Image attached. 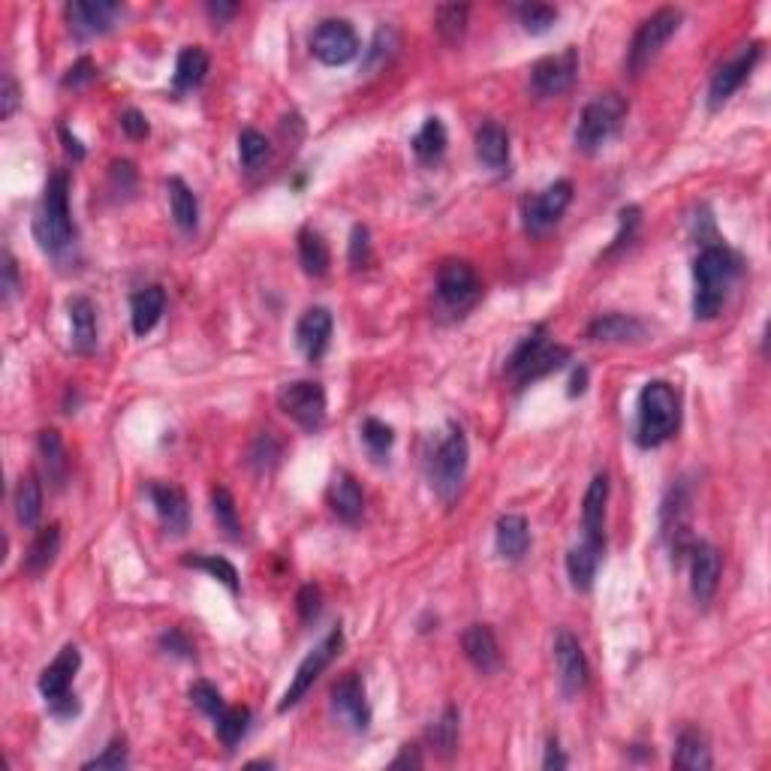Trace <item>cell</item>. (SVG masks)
<instances>
[{
	"label": "cell",
	"mask_w": 771,
	"mask_h": 771,
	"mask_svg": "<svg viewBox=\"0 0 771 771\" xmlns=\"http://www.w3.org/2000/svg\"><path fill=\"white\" fill-rule=\"evenodd\" d=\"M738 275V256L726 244H705L693 263V314L696 320H714L726 302V293Z\"/></svg>",
	"instance_id": "cell-1"
},
{
	"label": "cell",
	"mask_w": 771,
	"mask_h": 771,
	"mask_svg": "<svg viewBox=\"0 0 771 771\" xmlns=\"http://www.w3.org/2000/svg\"><path fill=\"white\" fill-rule=\"evenodd\" d=\"M34 235L40 247L52 256L64 253L73 244V217H70V178L67 172H52L46 181L37 217H34Z\"/></svg>",
	"instance_id": "cell-2"
},
{
	"label": "cell",
	"mask_w": 771,
	"mask_h": 771,
	"mask_svg": "<svg viewBox=\"0 0 771 771\" xmlns=\"http://www.w3.org/2000/svg\"><path fill=\"white\" fill-rule=\"evenodd\" d=\"M681 422V404L675 389L666 380L645 383L639 395V425H636V443L651 449L666 443Z\"/></svg>",
	"instance_id": "cell-3"
},
{
	"label": "cell",
	"mask_w": 771,
	"mask_h": 771,
	"mask_svg": "<svg viewBox=\"0 0 771 771\" xmlns=\"http://www.w3.org/2000/svg\"><path fill=\"white\" fill-rule=\"evenodd\" d=\"M624 118H627V100L621 94H603L591 100L576 127V148L585 154L600 151L621 130Z\"/></svg>",
	"instance_id": "cell-4"
},
{
	"label": "cell",
	"mask_w": 771,
	"mask_h": 771,
	"mask_svg": "<svg viewBox=\"0 0 771 771\" xmlns=\"http://www.w3.org/2000/svg\"><path fill=\"white\" fill-rule=\"evenodd\" d=\"M467 461H470V449H467V437L458 425H449L446 437L437 443L434 455H431V485L443 500H452L467 476Z\"/></svg>",
	"instance_id": "cell-5"
},
{
	"label": "cell",
	"mask_w": 771,
	"mask_h": 771,
	"mask_svg": "<svg viewBox=\"0 0 771 771\" xmlns=\"http://www.w3.org/2000/svg\"><path fill=\"white\" fill-rule=\"evenodd\" d=\"M681 19H684L681 10L663 7L639 25L636 37L630 43V52H627V73L630 76H639L651 67V61L663 52V46L678 34Z\"/></svg>",
	"instance_id": "cell-6"
},
{
	"label": "cell",
	"mask_w": 771,
	"mask_h": 771,
	"mask_svg": "<svg viewBox=\"0 0 771 771\" xmlns=\"http://www.w3.org/2000/svg\"><path fill=\"white\" fill-rule=\"evenodd\" d=\"M79 666H82L79 648L67 645V648H61V654L40 675V693L58 717H70V714L79 711L76 696H70V687H73V678H76Z\"/></svg>",
	"instance_id": "cell-7"
},
{
	"label": "cell",
	"mask_w": 771,
	"mask_h": 771,
	"mask_svg": "<svg viewBox=\"0 0 771 771\" xmlns=\"http://www.w3.org/2000/svg\"><path fill=\"white\" fill-rule=\"evenodd\" d=\"M281 410L305 431H317L326 422V389L317 380H293L278 392Z\"/></svg>",
	"instance_id": "cell-8"
},
{
	"label": "cell",
	"mask_w": 771,
	"mask_h": 771,
	"mask_svg": "<svg viewBox=\"0 0 771 771\" xmlns=\"http://www.w3.org/2000/svg\"><path fill=\"white\" fill-rule=\"evenodd\" d=\"M341 648H344V630L335 627V630L299 663V669H296V675H293V681H290V687H287V693H284V699H281V705H278V711H290L293 705H299V702L305 699V693L314 687V681L326 672V666L338 657Z\"/></svg>",
	"instance_id": "cell-9"
},
{
	"label": "cell",
	"mask_w": 771,
	"mask_h": 771,
	"mask_svg": "<svg viewBox=\"0 0 771 771\" xmlns=\"http://www.w3.org/2000/svg\"><path fill=\"white\" fill-rule=\"evenodd\" d=\"M579 76V49L567 46L564 52L558 55H549V58H540L534 67H531V94L540 97V100H549V97H561L573 88Z\"/></svg>",
	"instance_id": "cell-10"
},
{
	"label": "cell",
	"mask_w": 771,
	"mask_h": 771,
	"mask_svg": "<svg viewBox=\"0 0 771 771\" xmlns=\"http://www.w3.org/2000/svg\"><path fill=\"white\" fill-rule=\"evenodd\" d=\"M311 52L326 67L350 64L359 55V34L347 19H326L311 37Z\"/></svg>",
	"instance_id": "cell-11"
},
{
	"label": "cell",
	"mask_w": 771,
	"mask_h": 771,
	"mask_svg": "<svg viewBox=\"0 0 771 771\" xmlns=\"http://www.w3.org/2000/svg\"><path fill=\"white\" fill-rule=\"evenodd\" d=\"M570 202H573V181L561 178V181L549 184L546 190H540L537 196H531L525 202V229L531 235L549 232L564 217Z\"/></svg>",
	"instance_id": "cell-12"
},
{
	"label": "cell",
	"mask_w": 771,
	"mask_h": 771,
	"mask_svg": "<svg viewBox=\"0 0 771 771\" xmlns=\"http://www.w3.org/2000/svg\"><path fill=\"white\" fill-rule=\"evenodd\" d=\"M332 711L356 732H365L371 726V705H368L365 681L359 672H347L332 687Z\"/></svg>",
	"instance_id": "cell-13"
},
{
	"label": "cell",
	"mask_w": 771,
	"mask_h": 771,
	"mask_svg": "<svg viewBox=\"0 0 771 771\" xmlns=\"http://www.w3.org/2000/svg\"><path fill=\"white\" fill-rule=\"evenodd\" d=\"M121 13L124 7L115 0H73L67 4V22L79 37H100L112 31Z\"/></svg>",
	"instance_id": "cell-14"
},
{
	"label": "cell",
	"mask_w": 771,
	"mask_h": 771,
	"mask_svg": "<svg viewBox=\"0 0 771 771\" xmlns=\"http://www.w3.org/2000/svg\"><path fill=\"white\" fill-rule=\"evenodd\" d=\"M437 293L449 308H467L479 299V278L476 269L464 260H449L437 272Z\"/></svg>",
	"instance_id": "cell-15"
},
{
	"label": "cell",
	"mask_w": 771,
	"mask_h": 771,
	"mask_svg": "<svg viewBox=\"0 0 771 771\" xmlns=\"http://www.w3.org/2000/svg\"><path fill=\"white\" fill-rule=\"evenodd\" d=\"M555 663H558L561 690L567 696H576L588 687V660H585L582 642L570 630H558L555 636Z\"/></svg>",
	"instance_id": "cell-16"
},
{
	"label": "cell",
	"mask_w": 771,
	"mask_h": 771,
	"mask_svg": "<svg viewBox=\"0 0 771 771\" xmlns=\"http://www.w3.org/2000/svg\"><path fill=\"white\" fill-rule=\"evenodd\" d=\"M759 55H762V46H759V43H750L738 58H732L729 64H723V67L714 73L711 88H708V106H711V109H720V106L741 88V82H744V79L750 76V70L756 67Z\"/></svg>",
	"instance_id": "cell-17"
},
{
	"label": "cell",
	"mask_w": 771,
	"mask_h": 771,
	"mask_svg": "<svg viewBox=\"0 0 771 771\" xmlns=\"http://www.w3.org/2000/svg\"><path fill=\"white\" fill-rule=\"evenodd\" d=\"M148 497L157 509V516L163 522L166 531L172 534H184L187 522H190V506H187V494L172 485V482H151L148 485Z\"/></svg>",
	"instance_id": "cell-18"
},
{
	"label": "cell",
	"mask_w": 771,
	"mask_h": 771,
	"mask_svg": "<svg viewBox=\"0 0 771 771\" xmlns=\"http://www.w3.org/2000/svg\"><path fill=\"white\" fill-rule=\"evenodd\" d=\"M332 314L329 308H308L296 326V344L305 353L308 362H320L323 353L329 350V338H332Z\"/></svg>",
	"instance_id": "cell-19"
},
{
	"label": "cell",
	"mask_w": 771,
	"mask_h": 771,
	"mask_svg": "<svg viewBox=\"0 0 771 771\" xmlns=\"http://www.w3.org/2000/svg\"><path fill=\"white\" fill-rule=\"evenodd\" d=\"M720 552L708 543L696 546L693 549V558H690V591L696 597V603H711V597L717 594V585H720Z\"/></svg>",
	"instance_id": "cell-20"
},
{
	"label": "cell",
	"mask_w": 771,
	"mask_h": 771,
	"mask_svg": "<svg viewBox=\"0 0 771 771\" xmlns=\"http://www.w3.org/2000/svg\"><path fill=\"white\" fill-rule=\"evenodd\" d=\"M606 503H609V476L597 473L585 491V503H582V525H585V540L606 549V537H603V519H606Z\"/></svg>",
	"instance_id": "cell-21"
},
{
	"label": "cell",
	"mask_w": 771,
	"mask_h": 771,
	"mask_svg": "<svg viewBox=\"0 0 771 771\" xmlns=\"http://www.w3.org/2000/svg\"><path fill=\"white\" fill-rule=\"evenodd\" d=\"M461 648H464V657L485 675L500 666V648H497L494 630L485 624H470L461 636Z\"/></svg>",
	"instance_id": "cell-22"
},
{
	"label": "cell",
	"mask_w": 771,
	"mask_h": 771,
	"mask_svg": "<svg viewBox=\"0 0 771 771\" xmlns=\"http://www.w3.org/2000/svg\"><path fill=\"white\" fill-rule=\"evenodd\" d=\"M494 543L500 558L506 561H522L531 549V528L525 516H500L494 528Z\"/></svg>",
	"instance_id": "cell-23"
},
{
	"label": "cell",
	"mask_w": 771,
	"mask_h": 771,
	"mask_svg": "<svg viewBox=\"0 0 771 771\" xmlns=\"http://www.w3.org/2000/svg\"><path fill=\"white\" fill-rule=\"evenodd\" d=\"M329 503H332L335 516H338L341 522H350V525H353V522L362 516L365 494H362V488H359V482H356L353 473H347V470L335 473V479H332V485H329Z\"/></svg>",
	"instance_id": "cell-24"
},
{
	"label": "cell",
	"mask_w": 771,
	"mask_h": 771,
	"mask_svg": "<svg viewBox=\"0 0 771 771\" xmlns=\"http://www.w3.org/2000/svg\"><path fill=\"white\" fill-rule=\"evenodd\" d=\"M672 765H675V768H687V771H708V768L714 765L711 747H708V738H705L702 729H696V726L681 729V735H678V741H675Z\"/></svg>",
	"instance_id": "cell-25"
},
{
	"label": "cell",
	"mask_w": 771,
	"mask_h": 771,
	"mask_svg": "<svg viewBox=\"0 0 771 771\" xmlns=\"http://www.w3.org/2000/svg\"><path fill=\"white\" fill-rule=\"evenodd\" d=\"M476 157L485 169L503 172L509 166V136L497 121H488L476 133Z\"/></svg>",
	"instance_id": "cell-26"
},
{
	"label": "cell",
	"mask_w": 771,
	"mask_h": 771,
	"mask_svg": "<svg viewBox=\"0 0 771 771\" xmlns=\"http://www.w3.org/2000/svg\"><path fill=\"white\" fill-rule=\"evenodd\" d=\"M166 311V293L163 287H145L133 296L130 302V320H133V332L139 338H145L163 317Z\"/></svg>",
	"instance_id": "cell-27"
},
{
	"label": "cell",
	"mask_w": 771,
	"mask_h": 771,
	"mask_svg": "<svg viewBox=\"0 0 771 771\" xmlns=\"http://www.w3.org/2000/svg\"><path fill=\"white\" fill-rule=\"evenodd\" d=\"M58 552H61V528H58V525H49V528H43V531L34 537V543H31V549H28V555H25L22 570H25L28 576H34V579H40V576L55 564Z\"/></svg>",
	"instance_id": "cell-28"
},
{
	"label": "cell",
	"mask_w": 771,
	"mask_h": 771,
	"mask_svg": "<svg viewBox=\"0 0 771 771\" xmlns=\"http://www.w3.org/2000/svg\"><path fill=\"white\" fill-rule=\"evenodd\" d=\"M600 555H603V549L594 546V543H588V540L570 549V555H567V573H570V585H573L576 591H582V594L591 591L594 576H597V567H600Z\"/></svg>",
	"instance_id": "cell-29"
},
{
	"label": "cell",
	"mask_w": 771,
	"mask_h": 771,
	"mask_svg": "<svg viewBox=\"0 0 771 771\" xmlns=\"http://www.w3.org/2000/svg\"><path fill=\"white\" fill-rule=\"evenodd\" d=\"M299 263H302L305 275H311V278H323L332 266V253H329L326 238L311 226H305L299 232Z\"/></svg>",
	"instance_id": "cell-30"
},
{
	"label": "cell",
	"mask_w": 771,
	"mask_h": 771,
	"mask_svg": "<svg viewBox=\"0 0 771 771\" xmlns=\"http://www.w3.org/2000/svg\"><path fill=\"white\" fill-rule=\"evenodd\" d=\"M645 335V326L642 320L636 317H627V314H606V317H597L591 326H588V338L594 341H636Z\"/></svg>",
	"instance_id": "cell-31"
},
{
	"label": "cell",
	"mask_w": 771,
	"mask_h": 771,
	"mask_svg": "<svg viewBox=\"0 0 771 771\" xmlns=\"http://www.w3.org/2000/svg\"><path fill=\"white\" fill-rule=\"evenodd\" d=\"M70 323H73V347L79 353H91L97 347V311L91 299L79 296L70 302Z\"/></svg>",
	"instance_id": "cell-32"
},
{
	"label": "cell",
	"mask_w": 771,
	"mask_h": 771,
	"mask_svg": "<svg viewBox=\"0 0 771 771\" xmlns=\"http://www.w3.org/2000/svg\"><path fill=\"white\" fill-rule=\"evenodd\" d=\"M13 506H16L19 525L34 528V525L40 522V516H43V488H40V479H37V476H22V479H19Z\"/></svg>",
	"instance_id": "cell-33"
},
{
	"label": "cell",
	"mask_w": 771,
	"mask_h": 771,
	"mask_svg": "<svg viewBox=\"0 0 771 771\" xmlns=\"http://www.w3.org/2000/svg\"><path fill=\"white\" fill-rule=\"evenodd\" d=\"M564 362H570V350H567V347H549V344H546L531 362H525L516 374H512V380H516L519 386H528V383H534V380H540V377H546V374L564 368Z\"/></svg>",
	"instance_id": "cell-34"
},
{
	"label": "cell",
	"mask_w": 771,
	"mask_h": 771,
	"mask_svg": "<svg viewBox=\"0 0 771 771\" xmlns=\"http://www.w3.org/2000/svg\"><path fill=\"white\" fill-rule=\"evenodd\" d=\"M208 73V55L199 46H187L181 49L178 61H175V91H193L202 85Z\"/></svg>",
	"instance_id": "cell-35"
},
{
	"label": "cell",
	"mask_w": 771,
	"mask_h": 771,
	"mask_svg": "<svg viewBox=\"0 0 771 771\" xmlns=\"http://www.w3.org/2000/svg\"><path fill=\"white\" fill-rule=\"evenodd\" d=\"M169 205H172V217H175L178 229L193 232L199 223V202L181 178H169Z\"/></svg>",
	"instance_id": "cell-36"
},
{
	"label": "cell",
	"mask_w": 771,
	"mask_h": 771,
	"mask_svg": "<svg viewBox=\"0 0 771 771\" xmlns=\"http://www.w3.org/2000/svg\"><path fill=\"white\" fill-rule=\"evenodd\" d=\"M40 455H43V464H46V476L49 482H55V488L64 485L67 479V452H64V440L55 428H46L40 431Z\"/></svg>",
	"instance_id": "cell-37"
},
{
	"label": "cell",
	"mask_w": 771,
	"mask_h": 771,
	"mask_svg": "<svg viewBox=\"0 0 771 771\" xmlns=\"http://www.w3.org/2000/svg\"><path fill=\"white\" fill-rule=\"evenodd\" d=\"M446 142H449V136H446L443 121H440V118H425L422 130L413 136V154H416L422 163H434V160L443 157Z\"/></svg>",
	"instance_id": "cell-38"
},
{
	"label": "cell",
	"mask_w": 771,
	"mask_h": 771,
	"mask_svg": "<svg viewBox=\"0 0 771 771\" xmlns=\"http://www.w3.org/2000/svg\"><path fill=\"white\" fill-rule=\"evenodd\" d=\"M211 512H214L217 528L229 540H241V522H238V509H235V500H232L229 488H223V485L211 488Z\"/></svg>",
	"instance_id": "cell-39"
},
{
	"label": "cell",
	"mask_w": 771,
	"mask_h": 771,
	"mask_svg": "<svg viewBox=\"0 0 771 771\" xmlns=\"http://www.w3.org/2000/svg\"><path fill=\"white\" fill-rule=\"evenodd\" d=\"M467 16H470V7L464 4H446L437 10V34L443 43L449 46H458L464 40V31H467Z\"/></svg>",
	"instance_id": "cell-40"
},
{
	"label": "cell",
	"mask_w": 771,
	"mask_h": 771,
	"mask_svg": "<svg viewBox=\"0 0 771 771\" xmlns=\"http://www.w3.org/2000/svg\"><path fill=\"white\" fill-rule=\"evenodd\" d=\"M184 567H193V570H205L211 579H217L229 594H238V570L220 558V555H193V558H184Z\"/></svg>",
	"instance_id": "cell-41"
},
{
	"label": "cell",
	"mask_w": 771,
	"mask_h": 771,
	"mask_svg": "<svg viewBox=\"0 0 771 771\" xmlns=\"http://www.w3.org/2000/svg\"><path fill=\"white\" fill-rule=\"evenodd\" d=\"M214 729H217V738L223 741V747H235L244 735H247V726H250V708H223L217 717H214Z\"/></svg>",
	"instance_id": "cell-42"
},
{
	"label": "cell",
	"mask_w": 771,
	"mask_h": 771,
	"mask_svg": "<svg viewBox=\"0 0 771 771\" xmlns=\"http://www.w3.org/2000/svg\"><path fill=\"white\" fill-rule=\"evenodd\" d=\"M269 154H272V148H269V139L260 133V130H241V136H238V157H241V166L247 169V172H253V169H260L266 160H269Z\"/></svg>",
	"instance_id": "cell-43"
},
{
	"label": "cell",
	"mask_w": 771,
	"mask_h": 771,
	"mask_svg": "<svg viewBox=\"0 0 771 771\" xmlns=\"http://www.w3.org/2000/svg\"><path fill=\"white\" fill-rule=\"evenodd\" d=\"M428 735H431V744L437 747L440 756H452L455 747H458V711L449 705V708L443 711V717L431 726Z\"/></svg>",
	"instance_id": "cell-44"
},
{
	"label": "cell",
	"mask_w": 771,
	"mask_h": 771,
	"mask_svg": "<svg viewBox=\"0 0 771 771\" xmlns=\"http://www.w3.org/2000/svg\"><path fill=\"white\" fill-rule=\"evenodd\" d=\"M398 46H401V40H398L395 28H389V25L380 28V31L374 34V43H371V49H368V58H365L368 73H374L377 67H386V64L395 58Z\"/></svg>",
	"instance_id": "cell-45"
},
{
	"label": "cell",
	"mask_w": 771,
	"mask_h": 771,
	"mask_svg": "<svg viewBox=\"0 0 771 771\" xmlns=\"http://www.w3.org/2000/svg\"><path fill=\"white\" fill-rule=\"evenodd\" d=\"M362 440H365V446H368V452L374 455V458H386L389 455V449H392V443H395V431L386 425V422H380V419H365L362 422Z\"/></svg>",
	"instance_id": "cell-46"
},
{
	"label": "cell",
	"mask_w": 771,
	"mask_h": 771,
	"mask_svg": "<svg viewBox=\"0 0 771 771\" xmlns=\"http://www.w3.org/2000/svg\"><path fill=\"white\" fill-rule=\"evenodd\" d=\"M516 16H519V22L525 25L528 34H546V31L558 22V10L549 7V4H525V7H516Z\"/></svg>",
	"instance_id": "cell-47"
},
{
	"label": "cell",
	"mask_w": 771,
	"mask_h": 771,
	"mask_svg": "<svg viewBox=\"0 0 771 771\" xmlns=\"http://www.w3.org/2000/svg\"><path fill=\"white\" fill-rule=\"evenodd\" d=\"M546 344H549V341H546V326H537V329H534L531 335H525V341H522V344L516 347V353H512V356H509L506 374L512 377V374H516V371H519V368H522L525 362H531V359H534V356H537V353H540V350H543Z\"/></svg>",
	"instance_id": "cell-48"
},
{
	"label": "cell",
	"mask_w": 771,
	"mask_h": 771,
	"mask_svg": "<svg viewBox=\"0 0 771 771\" xmlns=\"http://www.w3.org/2000/svg\"><path fill=\"white\" fill-rule=\"evenodd\" d=\"M278 458H281V443H278L272 434H260V437H256V443H253V449H250V464H253L256 470H272V467L278 464Z\"/></svg>",
	"instance_id": "cell-49"
},
{
	"label": "cell",
	"mask_w": 771,
	"mask_h": 771,
	"mask_svg": "<svg viewBox=\"0 0 771 771\" xmlns=\"http://www.w3.org/2000/svg\"><path fill=\"white\" fill-rule=\"evenodd\" d=\"M190 699H193V705H196L199 711H205L208 717H217V714L226 708L220 690H217L214 684H208V681H196V684L190 687Z\"/></svg>",
	"instance_id": "cell-50"
},
{
	"label": "cell",
	"mask_w": 771,
	"mask_h": 771,
	"mask_svg": "<svg viewBox=\"0 0 771 771\" xmlns=\"http://www.w3.org/2000/svg\"><path fill=\"white\" fill-rule=\"evenodd\" d=\"M371 260V232L368 226H353L350 232V263L353 269H365Z\"/></svg>",
	"instance_id": "cell-51"
},
{
	"label": "cell",
	"mask_w": 771,
	"mask_h": 771,
	"mask_svg": "<svg viewBox=\"0 0 771 771\" xmlns=\"http://www.w3.org/2000/svg\"><path fill=\"white\" fill-rule=\"evenodd\" d=\"M127 765V741L124 738H115L100 756L88 759L82 768H124Z\"/></svg>",
	"instance_id": "cell-52"
},
{
	"label": "cell",
	"mask_w": 771,
	"mask_h": 771,
	"mask_svg": "<svg viewBox=\"0 0 771 771\" xmlns=\"http://www.w3.org/2000/svg\"><path fill=\"white\" fill-rule=\"evenodd\" d=\"M97 79V64L91 58H82L70 67V73L64 76V88H85Z\"/></svg>",
	"instance_id": "cell-53"
},
{
	"label": "cell",
	"mask_w": 771,
	"mask_h": 771,
	"mask_svg": "<svg viewBox=\"0 0 771 771\" xmlns=\"http://www.w3.org/2000/svg\"><path fill=\"white\" fill-rule=\"evenodd\" d=\"M0 263H4V266H0V272H4V284H0V290H4V302H10L19 293V266H16L10 250H4V260H0Z\"/></svg>",
	"instance_id": "cell-54"
},
{
	"label": "cell",
	"mask_w": 771,
	"mask_h": 771,
	"mask_svg": "<svg viewBox=\"0 0 771 771\" xmlns=\"http://www.w3.org/2000/svg\"><path fill=\"white\" fill-rule=\"evenodd\" d=\"M19 85H16V79L7 73L4 76V91H0V118H13L16 115V109H19Z\"/></svg>",
	"instance_id": "cell-55"
},
{
	"label": "cell",
	"mask_w": 771,
	"mask_h": 771,
	"mask_svg": "<svg viewBox=\"0 0 771 771\" xmlns=\"http://www.w3.org/2000/svg\"><path fill=\"white\" fill-rule=\"evenodd\" d=\"M160 648L166 654H175V657H193V642L181 633V630H169L160 636Z\"/></svg>",
	"instance_id": "cell-56"
},
{
	"label": "cell",
	"mask_w": 771,
	"mask_h": 771,
	"mask_svg": "<svg viewBox=\"0 0 771 771\" xmlns=\"http://www.w3.org/2000/svg\"><path fill=\"white\" fill-rule=\"evenodd\" d=\"M121 130L130 136V139H145L148 136V118L142 115V112H136V109H127L124 115H121Z\"/></svg>",
	"instance_id": "cell-57"
},
{
	"label": "cell",
	"mask_w": 771,
	"mask_h": 771,
	"mask_svg": "<svg viewBox=\"0 0 771 771\" xmlns=\"http://www.w3.org/2000/svg\"><path fill=\"white\" fill-rule=\"evenodd\" d=\"M299 615L302 621H314L320 615V591L314 585H305L299 591Z\"/></svg>",
	"instance_id": "cell-58"
},
{
	"label": "cell",
	"mask_w": 771,
	"mask_h": 771,
	"mask_svg": "<svg viewBox=\"0 0 771 771\" xmlns=\"http://www.w3.org/2000/svg\"><path fill=\"white\" fill-rule=\"evenodd\" d=\"M639 208L636 205H627V208H621V232L615 235V241H612V250L615 247H621V244H627V238L633 235V229L639 226Z\"/></svg>",
	"instance_id": "cell-59"
},
{
	"label": "cell",
	"mask_w": 771,
	"mask_h": 771,
	"mask_svg": "<svg viewBox=\"0 0 771 771\" xmlns=\"http://www.w3.org/2000/svg\"><path fill=\"white\" fill-rule=\"evenodd\" d=\"M567 765H570V759L564 756L561 744L552 738V741H549V747H546V759H543V768H549V771H552V768H567Z\"/></svg>",
	"instance_id": "cell-60"
},
{
	"label": "cell",
	"mask_w": 771,
	"mask_h": 771,
	"mask_svg": "<svg viewBox=\"0 0 771 771\" xmlns=\"http://www.w3.org/2000/svg\"><path fill=\"white\" fill-rule=\"evenodd\" d=\"M404 765H410V768H419L422 765V756H419V747H413V744H407L404 750H401V756L392 762V768H404Z\"/></svg>",
	"instance_id": "cell-61"
},
{
	"label": "cell",
	"mask_w": 771,
	"mask_h": 771,
	"mask_svg": "<svg viewBox=\"0 0 771 771\" xmlns=\"http://www.w3.org/2000/svg\"><path fill=\"white\" fill-rule=\"evenodd\" d=\"M61 139H64V148H67V154L70 157H76V160H82L85 157V148H82V142L67 130V127H61Z\"/></svg>",
	"instance_id": "cell-62"
},
{
	"label": "cell",
	"mask_w": 771,
	"mask_h": 771,
	"mask_svg": "<svg viewBox=\"0 0 771 771\" xmlns=\"http://www.w3.org/2000/svg\"><path fill=\"white\" fill-rule=\"evenodd\" d=\"M205 10H208V16H211V19L223 22V19H229V16H235V13H238V4H208Z\"/></svg>",
	"instance_id": "cell-63"
},
{
	"label": "cell",
	"mask_w": 771,
	"mask_h": 771,
	"mask_svg": "<svg viewBox=\"0 0 771 771\" xmlns=\"http://www.w3.org/2000/svg\"><path fill=\"white\" fill-rule=\"evenodd\" d=\"M585 383H588V371H585V368H579V374L573 377L570 395H582V392H585Z\"/></svg>",
	"instance_id": "cell-64"
}]
</instances>
